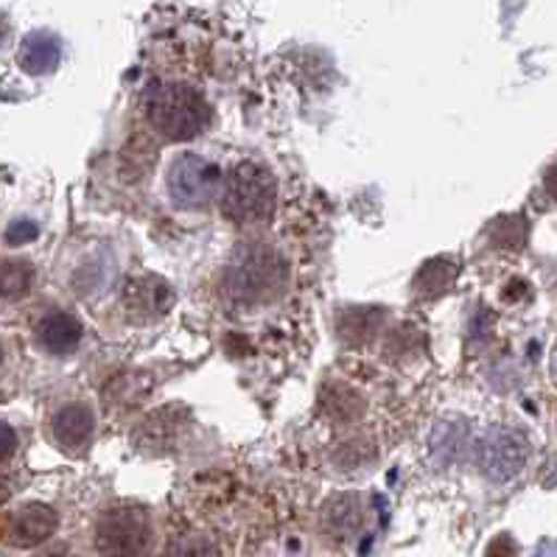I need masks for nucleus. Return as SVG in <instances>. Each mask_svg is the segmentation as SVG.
Returning a JSON list of instances; mask_svg holds the SVG:
<instances>
[{
	"mask_svg": "<svg viewBox=\"0 0 557 557\" xmlns=\"http://www.w3.org/2000/svg\"><path fill=\"white\" fill-rule=\"evenodd\" d=\"M292 281L289 261L281 249L263 242H249L233 252L224 272L230 297L244 306H263L286 295Z\"/></svg>",
	"mask_w": 557,
	"mask_h": 557,
	"instance_id": "nucleus-1",
	"label": "nucleus"
},
{
	"mask_svg": "<svg viewBox=\"0 0 557 557\" xmlns=\"http://www.w3.org/2000/svg\"><path fill=\"white\" fill-rule=\"evenodd\" d=\"M146 119L165 140H190L210 126V104L185 82H160L146 92Z\"/></svg>",
	"mask_w": 557,
	"mask_h": 557,
	"instance_id": "nucleus-2",
	"label": "nucleus"
},
{
	"mask_svg": "<svg viewBox=\"0 0 557 557\" xmlns=\"http://www.w3.org/2000/svg\"><path fill=\"white\" fill-rule=\"evenodd\" d=\"M277 205V183L272 171L258 163H238L224 177L222 213L227 222L247 227L272 219Z\"/></svg>",
	"mask_w": 557,
	"mask_h": 557,
	"instance_id": "nucleus-3",
	"label": "nucleus"
},
{
	"mask_svg": "<svg viewBox=\"0 0 557 557\" xmlns=\"http://www.w3.org/2000/svg\"><path fill=\"white\" fill-rule=\"evenodd\" d=\"M222 169L213 160L185 151L169 169L171 202L183 210H199L210 205L222 190Z\"/></svg>",
	"mask_w": 557,
	"mask_h": 557,
	"instance_id": "nucleus-4",
	"label": "nucleus"
},
{
	"mask_svg": "<svg viewBox=\"0 0 557 557\" xmlns=\"http://www.w3.org/2000/svg\"><path fill=\"white\" fill-rule=\"evenodd\" d=\"M151 521L140 507H112L96 524V549L101 557H140L149 549Z\"/></svg>",
	"mask_w": 557,
	"mask_h": 557,
	"instance_id": "nucleus-5",
	"label": "nucleus"
},
{
	"mask_svg": "<svg viewBox=\"0 0 557 557\" xmlns=\"http://www.w3.org/2000/svg\"><path fill=\"white\" fill-rule=\"evenodd\" d=\"M530 457V443L516 429L496 426L479 443V468L493 482H507L518 476Z\"/></svg>",
	"mask_w": 557,
	"mask_h": 557,
	"instance_id": "nucleus-6",
	"label": "nucleus"
},
{
	"mask_svg": "<svg viewBox=\"0 0 557 557\" xmlns=\"http://www.w3.org/2000/svg\"><path fill=\"white\" fill-rule=\"evenodd\" d=\"M190 426V412L185 407H160L158 412L146 414L138 423V429L132 432V443L146 454H169L183 443L185 432Z\"/></svg>",
	"mask_w": 557,
	"mask_h": 557,
	"instance_id": "nucleus-7",
	"label": "nucleus"
},
{
	"mask_svg": "<svg viewBox=\"0 0 557 557\" xmlns=\"http://www.w3.org/2000/svg\"><path fill=\"white\" fill-rule=\"evenodd\" d=\"M171 302H174V292L158 275L132 277L121 292V309L132 325H149L160 320L171 309Z\"/></svg>",
	"mask_w": 557,
	"mask_h": 557,
	"instance_id": "nucleus-8",
	"label": "nucleus"
},
{
	"mask_svg": "<svg viewBox=\"0 0 557 557\" xmlns=\"http://www.w3.org/2000/svg\"><path fill=\"white\" fill-rule=\"evenodd\" d=\"M57 527H60V516L53 507L42 505V502H28L12 512L7 524V537L9 544L17 546V549H32V546H40L42 541H48L57 532Z\"/></svg>",
	"mask_w": 557,
	"mask_h": 557,
	"instance_id": "nucleus-9",
	"label": "nucleus"
},
{
	"mask_svg": "<svg viewBox=\"0 0 557 557\" xmlns=\"http://www.w3.org/2000/svg\"><path fill=\"white\" fill-rule=\"evenodd\" d=\"M364 518V505H361L359 493H336L331 496L320 510V530L329 541H348L356 535Z\"/></svg>",
	"mask_w": 557,
	"mask_h": 557,
	"instance_id": "nucleus-10",
	"label": "nucleus"
},
{
	"mask_svg": "<svg viewBox=\"0 0 557 557\" xmlns=\"http://www.w3.org/2000/svg\"><path fill=\"white\" fill-rule=\"evenodd\" d=\"M92 429H96V418H92L90 407H85V404H67V407L57 409L51 420L53 440L67 454L85 451L90 446Z\"/></svg>",
	"mask_w": 557,
	"mask_h": 557,
	"instance_id": "nucleus-11",
	"label": "nucleus"
},
{
	"mask_svg": "<svg viewBox=\"0 0 557 557\" xmlns=\"http://www.w3.org/2000/svg\"><path fill=\"white\" fill-rule=\"evenodd\" d=\"M82 334H85V331H82V322L73 314H67V311H51V314L42 317V320L37 322V329H34L37 345L53 356H65L71 354V350L79 348Z\"/></svg>",
	"mask_w": 557,
	"mask_h": 557,
	"instance_id": "nucleus-12",
	"label": "nucleus"
},
{
	"mask_svg": "<svg viewBox=\"0 0 557 557\" xmlns=\"http://www.w3.org/2000/svg\"><path fill=\"white\" fill-rule=\"evenodd\" d=\"M320 409L325 418L345 426V423H356V420L364 418V412H368V400H364L361 393H356L354 387H348V384L329 381V384L320 389Z\"/></svg>",
	"mask_w": 557,
	"mask_h": 557,
	"instance_id": "nucleus-13",
	"label": "nucleus"
},
{
	"mask_svg": "<svg viewBox=\"0 0 557 557\" xmlns=\"http://www.w3.org/2000/svg\"><path fill=\"white\" fill-rule=\"evenodd\" d=\"M62 60V48L57 37L42 32L28 34L26 40L17 48V65L23 67L32 76H42V73H51L53 67L60 65Z\"/></svg>",
	"mask_w": 557,
	"mask_h": 557,
	"instance_id": "nucleus-14",
	"label": "nucleus"
},
{
	"mask_svg": "<svg viewBox=\"0 0 557 557\" xmlns=\"http://www.w3.org/2000/svg\"><path fill=\"white\" fill-rule=\"evenodd\" d=\"M457 275H459L457 261H451V258L446 256L429 258V261L418 269V275H414L412 281L414 297L437 300V297H443L446 292H451V286L457 283Z\"/></svg>",
	"mask_w": 557,
	"mask_h": 557,
	"instance_id": "nucleus-15",
	"label": "nucleus"
},
{
	"mask_svg": "<svg viewBox=\"0 0 557 557\" xmlns=\"http://www.w3.org/2000/svg\"><path fill=\"white\" fill-rule=\"evenodd\" d=\"M384 322V309H348L336 320V334L350 348H361L375 339Z\"/></svg>",
	"mask_w": 557,
	"mask_h": 557,
	"instance_id": "nucleus-16",
	"label": "nucleus"
},
{
	"mask_svg": "<svg viewBox=\"0 0 557 557\" xmlns=\"http://www.w3.org/2000/svg\"><path fill=\"white\" fill-rule=\"evenodd\" d=\"M487 238L496 249H510L518 252L530 238V222L521 213H507V216H496L487 224Z\"/></svg>",
	"mask_w": 557,
	"mask_h": 557,
	"instance_id": "nucleus-17",
	"label": "nucleus"
},
{
	"mask_svg": "<svg viewBox=\"0 0 557 557\" xmlns=\"http://www.w3.org/2000/svg\"><path fill=\"white\" fill-rule=\"evenodd\" d=\"M423 345H426V336L420 334L414 325H400V329H395L384 339V359L400 364V361L414 359L423 350Z\"/></svg>",
	"mask_w": 557,
	"mask_h": 557,
	"instance_id": "nucleus-18",
	"label": "nucleus"
},
{
	"mask_svg": "<svg viewBox=\"0 0 557 557\" xmlns=\"http://www.w3.org/2000/svg\"><path fill=\"white\" fill-rule=\"evenodd\" d=\"M34 267L28 261H7L3 263V300L14 302L32 292Z\"/></svg>",
	"mask_w": 557,
	"mask_h": 557,
	"instance_id": "nucleus-19",
	"label": "nucleus"
},
{
	"mask_svg": "<svg viewBox=\"0 0 557 557\" xmlns=\"http://www.w3.org/2000/svg\"><path fill=\"white\" fill-rule=\"evenodd\" d=\"M163 557H219L216 546L210 544L208 537L199 535H180L165 546Z\"/></svg>",
	"mask_w": 557,
	"mask_h": 557,
	"instance_id": "nucleus-20",
	"label": "nucleus"
},
{
	"mask_svg": "<svg viewBox=\"0 0 557 557\" xmlns=\"http://www.w3.org/2000/svg\"><path fill=\"white\" fill-rule=\"evenodd\" d=\"M375 457V448L370 440H348V443H342L339 448L334 451V462L339 468H359L364 466L368 459Z\"/></svg>",
	"mask_w": 557,
	"mask_h": 557,
	"instance_id": "nucleus-21",
	"label": "nucleus"
},
{
	"mask_svg": "<svg viewBox=\"0 0 557 557\" xmlns=\"http://www.w3.org/2000/svg\"><path fill=\"white\" fill-rule=\"evenodd\" d=\"M37 233H40V227L34 222H28V219H23V222H14L12 227L7 230V244H12V247H17V244H28L37 238Z\"/></svg>",
	"mask_w": 557,
	"mask_h": 557,
	"instance_id": "nucleus-22",
	"label": "nucleus"
},
{
	"mask_svg": "<svg viewBox=\"0 0 557 557\" xmlns=\"http://www.w3.org/2000/svg\"><path fill=\"white\" fill-rule=\"evenodd\" d=\"M485 557H518V544L512 541V535H496L487 544Z\"/></svg>",
	"mask_w": 557,
	"mask_h": 557,
	"instance_id": "nucleus-23",
	"label": "nucleus"
},
{
	"mask_svg": "<svg viewBox=\"0 0 557 557\" xmlns=\"http://www.w3.org/2000/svg\"><path fill=\"white\" fill-rule=\"evenodd\" d=\"M527 295H530V283L521 281V277H512V281L505 286V292H502L505 302H516Z\"/></svg>",
	"mask_w": 557,
	"mask_h": 557,
	"instance_id": "nucleus-24",
	"label": "nucleus"
},
{
	"mask_svg": "<svg viewBox=\"0 0 557 557\" xmlns=\"http://www.w3.org/2000/svg\"><path fill=\"white\" fill-rule=\"evenodd\" d=\"M12 451H14V432L9 423H3V462H9Z\"/></svg>",
	"mask_w": 557,
	"mask_h": 557,
	"instance_id": "nucleus-25",
	"label": "nucleus"
},
{
	"mask_svg": "<svg viewBox=\"0 0 557 557\" xmlns=\"http://www.w3.org/2000/svg\"><path fill=\"white\" fill-rule=\"evenodd\" d=\"M544 188L552 199H557V163L544 174Z\"/></svg>",
	"mask_w": 557,
	"mask_h": 557,
	"instance_id": "nucleus-26",
	"label": "nucleus"
},
{
	"mask_svg": "<svg viewBox=\"0 0 557 557\" xmlns=\"http://www.w3.org/2000/svg\"><path fill=\"white\" fill-rule=\"evenodd\" d=\"M37 557H76V555H73L67 546H53V549L42 552V555H37Z\"/></svg>",
	"mask_w": 557,
	"mask_h": 557,
	"instance_id": "nucleus-27",
	"label": "nucleus"
},
{
	"mask_svg": "<svg viewBox=\"0 0 557 557\" xmlns=\"http://www.w3.org/2000/svg\"><path fill=\"white\" fill-rule=\"evenodd\" d=\"M555 375H557V359H555Z\"/></svg>",
	"mask_w": 557,
	"mask_h": 557,
	"instance_id": "nucleus-28",
	"label": "nucleus"
}]
</instances>
